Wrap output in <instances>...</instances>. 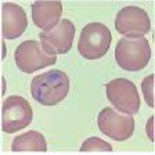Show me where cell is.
<instances>
[{"label":"cell","mask_w":155,"mask_h":155,"mask_svg":"<svg viewBox=\"0 0 155 155\" xmlns=\"http://www.w3.org/2000/svg\"><path fill=\"white\" fill-rule=\"evenodd\" d=\"M69 91V78L60 69H51L33 78L31 94L42 105H57Z\"/></svg>","instance_id":"obj_1"},{"label":"cell","mask_w":155,"mask_h":155,"mask_svg":"<svg viewBox=\"0 0 155 155\" xmlns=\"http://www.w3.org/2000/svg\"><path fill=\"white\" fill-rule=\"evenodd\" d=\"M151 58V47L148 40L141 38L125 36L115 47V60L125 71H140L147 67Z\"/></svg>","instance_id":"obj_2"},{"label":"cell","mask_w":155,"mask_h":155,"mask_svg":"<svg viewBox=\"0 0 155 155\" xmlns=\"http://www.w3.org/2000/svg\"><path fill=\"white\" fill-rule=\"evenodd\" d=\"M111 40V31L104 24L91 22L82 29L78 50L86 60H98L108 51Z\"/></svg>","instance_id":"obj_3"},{"label":"cell","mask_w":155,"mask_h":155,"mask_svg":"<svg viewBox=\"0 0 155 155\" xmlns=\"http://www.w3.org/2000/svg\"><path fill=\"white\" fill-rule=\"evenodd\" d=\"M14 55L17 67L25 74H32L45 67H50L57 61V55L48 54L36 40H25L19 43Z\"/></svg>","instance_id":"obj_4"},{"label":"cell","mask_w":155,"mask_h":155,"mask_svg":"<svg viewBox=\"0 0 155 155\" xmlns=\"http://www.w3.org/2000/svg\"><path fill=\"white\" fill-rule=\"evenodd\" d=\"M31 104L21 96H10L2 108V129L6 133H15L32 122Z\"/></svg>","instance_id":"obj_5"},{"label":"cell","mask_w":155,"mask_h":155,"mask_svg":"<svg viewBox=\"0 0 155 155\" xmlns=\"http://www.w3.org/2000/svg\"><path fill=\"white\" fill-rule=\"evenodd\" d=\"M107 98L118 111L136 115L140 108V97L136 84L127 79H114L107 83Z\"/></svg>","instance_id":"obj_6"},{"label":"cell","mask_w":155,"mask_h":155,"mask_svg":"<svg viewBox=\"0 0 155 155\" xmlns=\"http://www.w3.org/2000/svg\"><path fill=\"white\" fill-rule=\"evenodd\" d=\"M98 127L101 133L111 137L116 141H123L132 137L134 132V119L129 114L115 111L111 107H107L98 115Z\"/></svg>","instance_id":"obj_7"},{"label":"cell","mask_w":155,"mask_h":155,"mask_svg":"<svg viewBox=\"0 0 155 155\" xmlns=\"http://www.w3.org/2000/svg\"><path fill=\"white\" fill-rule=\"evenodd\" d=\"M75 38V25L72 21L60 19L53 28L40 33V45L48 54H65L71 50Z\"/></svg>","instance_id":"obj_8"},{"label":"cell","mask_w":155,"mask_h":155,"mask_svg":"<svg viewBox=\"0 0 155 155\" xmlns=\"http://www.w3.org/2000/svg\"><path fill=\"white\" fill-rule=\"evenodd\" d=\"M115 28L119 33L132 38L145 36L151 29V21L147 14L140 7L127 6L120 10L115 19Z\"/></svg>","instance_id":"obj_9"},{"label":"cell","mask_w":155,"mask_h":155,"mask_svg":"<svg viewBox=\"0 0 155 155\" xmlns=\"http://www.w3.org/2000/svg\"><path fill=\"white\" fill-rule=\"evenodd\" d=\"M28 26L26 14L22 7L14 3L2 6V33L6 39H17L25 32Z\"/></svg>","instance_id":"obj_10"},{"label":"cell","mask_w":155,"mask_h":155,"mask_svg":"<svg viewBox=\"0 0 155 155\" xmlns=\"http://www.w3.org/2000/svg\"><path fill=\"white\" fill-rule=\"evenodd\" d=\"M62 14V4L58 0H38L32 6V19L38 28L42 31L53 28L60 21Z\"/></svg>","instance_id":"obj_11"},{"label":"cell","mask_w":155,"mask_h":155,"mask_svg":"<svg viewBox=\"0 0 155 155\" xmlns=\"http://www.w3.org/2000/svg\"><path fill=\"white\" fill-rule=\"evenodd\" d=\"M11 150L15 152L18 151H47L45 137L42 133L31 130L24 134L15 137L11 145Z\"/></svg>","instance_id":"obj_12"},{"label":"cell","mask_w":155,"mask_h":155,"mask_svg":"<svg viewBox=\"0 0 155 155\" xmlns=\"http://www.w3.org/2000/svg\"><path fill=\"white\" fill-rule=\"evenodd\" d=\"M81 151H91V152H111L112 151V145L108 144L107 141L98 139V137H90L82 144Z\"/></svg>","instance_id":"obj_13"},{"label":"cell","mask_w":155,"mask_h":155,"mask_svg":"<svg viewBox=\"0 0 155 155\" xmlns=\"http://www.w3.org/2000/svg\"><path fill=\"white\" fill-rule=\"evenodd\" d=\"M141 90L147 104L150 107H154V75H148L141 82Z\"/></svg>","instance_id":"obj_14"},{"label":"cell","mask_w":155,"mask_h":155,"mask_svg":"<svg viewBox=\"0 0 155 155\" xmlns=\"http://www.w3.org/2000/svg\"><path fill=\"white\" fill-rule=\"evenodd\" d=\"M152 125H154V118H150L148 123H147V133H148V137L151 141H154V130H152Z\"/></svg>","instance_id":"obj_15"},{"label":"cell","mask_w":155,"mask_h":155,"mask_svg":"<svg viewBox=\"0 0 155 155\" xmlns=\"http://www.w3.org/2000/svg\"><path fill=\"white\" fill-rule=\"evenodd\" d=\"M0 46H2V45H0Z\"/></svg>","instance_id":"obj_16"}]
</instances>
